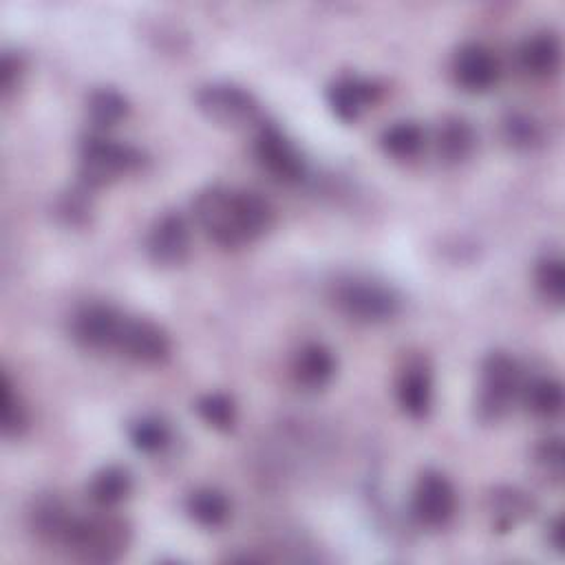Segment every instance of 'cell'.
Wrapping results in <instances>:
<instances>
[{
  "mask_svg": "<svg viewBox=\"0 0 565 565\" xmlns=\"http://www.w3.org/2000/svg\"><path fill=\"white\" fill-rule=\"evenodd\" d=\"M192 214L203 234L227 249H236L260 238L274 223L267 199L254 190L210 185L192 201Z\"/></svg>",
  "mask_w": 565,
  "mask_h": 565,
  "instance_id": "1",
  "label": "cell"
},
{
  "mask_svg": "<svg viewBox=\"0 0 565 565\" xmlns=\"http://www.w3.org/2000/svg\"><path fill=\"white\" fill-rule=\"evenodd\" d=\"M130 545V525L108 514L75 516L64 550L86 563H113L126 554Z\"/></svg>",
  "mask_w": 565,
  "mask_h": 565,
  "instance_id": "2",
  "label": "cell"
},
{
  "mask_svg": "<svg viewBox=\"0 0 565 565\" xmlns=\"http://www.w3.org/2000/svg\"><path fill=\"white\" fill-rule=\"evenodd\" d=\"M141 163L143 152L139 148L115 141L106 135H90L79 148V183L95 190L139 170Z\"/></svg>",
  "mask_w": 565,
  "mask_h": 565,
  "instance_id": "3",
  "label": "cell"
},
{
  "mask_svg": "<svg viewBox=\"0 0 565 565\" xmlns=\"http://www.w3.org/2000/svg\"><path fill=\"white\" fill-rule=\"evenodd\" d=\"M331 300L351 320L358 322H386L399 313V294L373 278L347 276L331 289Z\"/></svg>",
  "mask_w": 565,
  "mask_h": 565,
  "instance_id": "4",
  "label": "cell"
},
{
  "mask_svg": "<svg viewBox=\"0 0 565 565\" xmlns=\"http://www.w3.org/2000/svg\"><path fill=\"white\" fill-rule=\"evenodd\" d=\"M523 386L516 360L503 351H492L481 362L477 413L483 422L501 419L519 399Z\"/></svg>",
  "mask_w": 565,
  "mask_h": 565,
  "instance_id": "5",
  "label": "cell"
},
{
  "mask_svg": "<svg viewBox=\"0 0 565 565\" xmlns=\"http://www.w3.org/2000/svg\"><path fill=\"white\" fill-rule=\"evenodd\" d=\"M196 108L214 124L243 128L256 121L258 102L249 90L230 82H212L196 90Z\"/></svg>",
  "mask_w": 565,
  "mask_h": 565,
  "instance_id": "6",
  "label": "cell"
},
{
  "mask_svg": "<svg viewBox=\"0 0 565 565\" xmlns=\"http://www.w3.org/2000/svg\"><path fill=\"white\" fill-rule=\"evenodd\" d=\"M254 157L258 166L278 183H298L305 172V159L294 141L274 124H263L254 139Z\"/></svg>",
  "mask_w": 565,
  "mask_h": 565,
  "instance_id": "7",
  "label": "cell"
},
{
  "mask_svg": "<svg viewBox=\"0 0 565 565\" xmlns=\"http://www.w3.org/2000/svg\"><path fill=\"white\" fill-rule=\"evenodd\" d=\"M411 512L424 527H444L457 512V490L439 470H424L411 494Z\"/></svg>",
  "mask_w": 565,
  "mask_h": 565,
  "instance_id": "8",
  "label": "cell"
},
{
  "mask_svg": "<svg viewBox=\"0 0 565 565\" xmlns=\"http://www.w3.org/2000/svg\"><path fill=\"white\" fill-rule=\"evenodd\" d=\"M124 318L126 316L110 305H84L71 320V335L84 349L110 351L117 347Z\"/></svg>",
  "mask_w": 565,
  "mask_h": 565,
  "instance_id": "9",
  "label": "cell"
},
{
  "mask_svg": "<svg viewBox=\"0 0 565 565\" xmlns=\"http://www.w3.org/2000/svg\"><path fill=\"white\" fill-rule=\"evenodd\" d=\"M115 351L139 364H161L170 358L172 342L170 335L152 320L126 316Z\"/></svg>",
  "mask_w": 565,
  "mask_h": 565,
  "instance_id": "10",
  "label": "cell"
},
{
  "mask_svg": "<svg viewBox=\"0 0 565 565\" xmlns=\"http://www.w3.org/2000/svg\"><path fill=\"white\" fill-rule=\"evenodd\" d=\"M190 225L179 212L159 214L146 236V252L152 263L172 267L181 265L190 254Z\"/></svg>",
  "mask_w": 565,
  "mask_h": 565,
  "instance_id": "11",
  "label": "cell"
},
{
  "mask_svg": "<svg viewBox=\"0 0 565 565\" xmlns=\"http://www.w3.org/2000/svg\"><path fill=\"white\" fill-rule=\"evenodd\" d=\"M450 68L457 86H461L466 93L490 90L501 73L497 55L479 42L461 44L452 55Z\"/></svg>",
  "mask_w": 565,
  "mask_h": 565,
  "instance_id": "12",
  "label": "cell"
},
{
  "mask_svg": "<svg viewBox=\"0 0 565 565\" xmlns=\"http://www.w3.org/2000/svg\"><path fill=\"white\" fill-rule=\"evenodd\" d=\"M377 97H380V86L353 73H344L327 86V104L331 113L344 124L358 121L362 113L377 102Z\"/></svg>",
  "mask_w": 565,
  "mask_h": 565,
  "instance_id": "13",
  "label": "cell"
},
{
  "mask_svg": "<svg viewBox=\"0 0 565 565\" xmlns=\"http://www.w3.org/2000/svg\"><path fill=\"white\" fill-rule=\"evenodd\" d=\"M397 406L413 419H424L433 408V373L424 360H411L395 382Z\"/></svg>",
  "mask_w": 565,
  "mask_h": 565,
  "instance_id": "14",
  "label": "cell"
},
{
  "mask_svg": "<svg viewBox=\"0 0 565 565\" xmlns=\"http://www.w3.org/2000/svg\"><path fill=\"white\" fill-rule=\"evenodd\" d=\"M338 360L322 342L302 344L291 360V377L305 391H320L335 377Z\"/></svg>",
  "mask_w": 565,
  "mask_h": 565,
  "instance_id": "15",
  "label": "cell"
},
{
  "mask_svg": "<svg viewBox=\"0 0 565 565\" xmlns=\"http://www.w3.org/2000/svg\"><path fill=\"white\" fill-rule=\"evenodd\" d=\"M563 46L556 33L552 31H534L530 33L516 49V62L523 73L532 77H550L561 68Z\"/></svg>",
  "mask_w": 565,
  "mask_h": 565,
  "instance_id": "16",
  "label": "cell"
},
{
  "mask_svg": "<svg viewBox=\"0 0 565 565\" xmlns=\"http://www.w3.org/2000/svg\"><path fill=\"white\" fill-rule=\"evenodd\" d=\"M73 519L75 514L55 494L38 497L29 510V527L33 530V534L40 541L49 545H57L62 550H64Z\"/></svg>",
  "mask_w": 565,
  "mask_h": 565,
  "instance_id": "17",
  "label": "cell"
},
{
  "mask_svg": "<svg viewBox=\"0 0 565 565\" xmlns=\"http://www.w3.org/2000/svg\"><path fill=\"white\" fill-rule=\"evenodd\" d=\"M477 148V132L466 117L448 115L437 124L435 152L446 166L463 163Z\"/></svg>",
  "mask_w": 565,
  "mask_h": 565,
  "instance_id": "18",
  "label": "cell"
},
{
  "mask_svg": "<svg viewBox=\"0 0 565 565\" xmlns=\"http://www.w3.org/2000/svg\"><path fill=\"white\" fill-rule=\"evenodd\" d=\"M486 510L497 532H510L534 512V501L521 488L499 486L488 492Z\"/></svg>",
  "mask_w": 565,
  "mask_h": 565,
  "instance_id": "19",
  "label": "cell"
},
{
  "mask_svg": "<svg viewBox=\"0 0 565 565\" xmlns=\"http://www.w3.org/2000/svg\"><path fill=\"white\" fill-rule=\"evenodd\" d=\"M132 492V475L124 466H104L97 470L88 486L86 494L99 510H113L124 503Z\"/></svg>",
  "mask_w": 565,
  "mask_h": 565,
  "instance_id": "20",
  "label": "cell"
},
{
  "mask_svg": "<svg viewBox=\"0 0 565 565\" xmlns=\"http://www.w3.org/2000/svg\"><path fill=\"white\" fill-rule=\"evenodd\" d=\"M426 146V130L419 121L399 119L388 124L380 135V148L395 161H413Z\"/></svg>",
  "mask_w": 565,
  "mask_h": 565,
  "instance_id": "21",
  "label": "cell"
},
{
  "mask_svg": "<svg viewBox=\"0 0 565 565\" xmlns=\"http://www.w3.org/2000/svg\"><path fill=\"white\" fill-rule=\"evenodd\" d=\"M185 512L196 525L207 527V530H216V527L227 523V519L232 514V503H230L225 492H221L216 488H210V486H203V488H196L188 494Z\"/></svg>",
  "mask_w": 565,
  "mask_h": 565,
  "instance_id": "22",
  "label": "cell"
},
{
  "mask_svg": "<svg viewBox=\"0 0 565 565\" xmlns=\"http://www.w3.org/2000/svg\"><path fill=\"white\" fill-rule=\"evenodd\" d=\"M521 402L539 419H554L563 411V386L550 375H536L521 386Z\"/></svg>",
  "mask_w": 565,
  "mask_h": 565,
  "instance_id": "23",
  "label": "cell"
},
{
  "mask_svg": "<svg viewBox=\"0 0 565 565\" xmlns=\"http://www.w3.org/2000/svg\"><path fill=\"white\" fill-rule=\"evenodd\" d=\"M86 113L97 130H108L128 117V102L119 90L102 86L88 95Z\"/></svg>",
  "mask_w": 565,
  "mask_h": 565,
  "instance_id": "24",
  "label": "cell"
},
{
  "mask_svg": "<svg viewBox=\"0 0 565 565\" xmlns=\"http://www.w3.org/2000/svg\"><path fill=\"white\" fill-rule=\"evenodd\" d=\"M128 439L143 455H159L172 441L170 424L157 415H141L128 424Z\"/></svg>",
  "mask_w": 565,
  "mask_h": 565,
  "instance_id": "25",
  "label": "cell"
},
{
  "mask_svg": "<svg viewBox=\"0 0 565 565\" xmlns=\"http://www.w3.org/2000/svg\"><path fill=\"white\" fill-rule=\"evenodd\" d=\"M0 426L7 437H20L29 426V411L7 371L0 373Z\"/></svg>",
  "mask_w": 565,
  "mask_h": 565,
  "instance_id": "26",
  "label": "cell"
},
{
  "mask_svg": "<svg viewBox=\"0 0 565 565\" xmlns=\"http://www.w3.org/2000/svg\"><path fill=\"white\" fill-rule=\"evenodd\" d=\"M534 285L541 298L547 305L561 307L565 300V267L563 258L556 254H547L536 260L534 267Z\"/></svg>",
  "mask_w": 565,
  "mask_h": 565,
  "instance_id": "27",
  "label": "cell"
},
{
  "mask_svg": "<svg viewBox=\"0 0 565 565\" xmlns=\"http://www.w3.org/2000/svg\"><path fill=\"white\" fill-rule=\"evenodd\" d=\"M196 415L214 430H232L236 424V404L225 393H205L194 402Z\"/></svg>",
  "mask_w": 565,
  "mask_h": 565,
  "instance_id": "28",
  "label": "cell"
},
{
  "mask_svg": "<svg viewBox=\"0 0 565 565\" xmlns=\"http://www.w3.org/2000/svg\"><path fill=\"white\" fill-rule=\"evenodd\" d=\"M503 139L519 150H530L541 143V124L527 113H508L501 121Z\"/></svg>",
  "mask_w": 565,
  "mask_h": 565,
  "instance_id": "29",
  "label": "cell"
},
{
  "mask_svg": "<svg viewBox=\"0 0 565 565\" xmlns=\"http://www.w3.org/2000/svg\"><path fill=\"white\" fill-rule=\"evenodd\" d=\"M534 461L547 479L561 481L563 477V444L561 437H547L534 448Z\"/></svg>",
  "mask_w": 565,
  "mask_h": 565,
  "instance_id": "30",
  "label": "cell"
},
{
  "mask_svg": "<svg viewBox=\"0 0 565 565\" xmlns=\"http://www.w3.org/2000/svg\"><path fill=\"white\" fill-rule=\"evenodd\" d=\"M90 190L86 185L79 183V188L71 190L68 194H64L57 203V214L71 223V225H79L88 218L90 214V199L86 196Z\"/></svg>",
  "mask_w": 565,
  "mask_h": 565,
  "instance_id": "31",
  "label": "cell"
},
{
  "mask_svg": "<svg viewBox=\"0 0 565 565\" xmlns=\"http://www.w3.org/2000/svg\"><path fill=\"white\" fill-rule=\"evenodd\" d=\"M26 71V62L18 51H4L2 60H0V90L2 97H9L24 77Z\"/></svg>",
  "mask_w": 565,
  "mask_h": 565,
  "instance_id": "32",
  "label": "cell"
},
{
  "mask_svg": "<svg viewBox=\"0 0 565 565\" xmlns=\"http://www.w3.org/2000/svg\"><path fill=\"white\" fill-rule=\"evenodd\" d=\"M563 534H565V530H563V519L561 516H554L552 521H550V525H547V543L552 545V550L554 552H563Z\"/></svg>",
  "mask_w": 565,
  "mask_h": 565,
  "instance_id": "33",
  "label": "cell"
}]
</instances>
